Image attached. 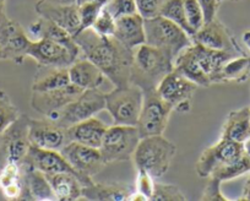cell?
<instances>
[{"label": "cell", "mask_w": 250, "mask_h": 201, "mask_svg": "<svg viewBox=\"0 0 250 201\" xmlns=\"http://www.w3.org/2000/svg\"><path fill=\"white\" fill-rule=\"evenodd\" d=\"M70 82L68 68L37 65L32 82V92H47L65 87Z\"/></svg>", "instance_id": "27"}, {"label": "cell", "mask_w": 250, "mask_h": 201, "mask_svg": "<svg viewBox=\"0 0 250 201\" xmlns=\"http://www.w3.org/2000/svg\"><path fill=\"white\" fill-rule=\"evenodd\" d=\"M60 152L71 167L90 183L93 181V177L97 176L105 167L101 150L97 147L70 141L60 150Z\"/></svg>", "instance_id": "13"}, {"label": "cell", "mask_w": 250, "mask_h": 201, "mask_svg": "<svg viewBox=\"0 0 250 201\" xmlns=\"http://www.w3.org/2000/svg\"><path fill=\"white\" fill-rule=\"evenodd\" d=\"M147 200H148L147 196L144 195L143 193H140V191L138 190H134L128 198V201H147Z\"/></svg>", "instance_id": "44"}, {"label": "cell", "mask_w": 250, "mask_h": 201, "mask_svg": "<svg viewBox=\"0 0 250 201\" xmlns=\"http://www.w3.org/2000/svg\"><path fill=\"white\" fill-rule=\"evenodd\" d=\"M107 129L108 125H105L101 119L91 117L66 129V134L69 142L75 141L83 145L100 148Z\"/></svg>", "instance_id": "23"}, {"label": "cell", "mask_w": 250, "mask_h": 201, "mask_svg": "<svg viewBox=\"0 0 250 201\" xmlns=\"http://www.w3.org/2000/svg\"><path fill=\"white\" fill-rule=\"evenodd\" d=\"M22 164L33 167V168L38 169V171H41L44 174L62 173V172L73 173L80 179L83 186H87L93 183V181L90 183V181H86L85 178H83V177L71 167V164L66 161V159L62 156L60 151L45 150V148H40L31 145L27 156H26Z\"/></svg>", "instance_id": "15"}, {"label": "cell", "mask_w": 250, "mask_h": 201, "mask_svg": "<svg viewBox=\"0 0 250 201\" xmlns=\"http://www.w3.org/2000/svg\"><path fill=\"white\" fill-rule=\"evenodd\" d=\"M105 109V96L100 88L83 90L70 103L66 104L49 121H54L62 128H70L91 117H96Z\"/></svg>", "instance_id": "8"}, {"label": "cell", "mask_w": 250, "mask_h": 201, "mask_svg": "<svg viewBox=\"0 0 250 201\" xmlns=\"http://www.w3.org/2000/svg\"><path fill=\"white\" fill-rule=\"evenodd\" d=\"M191 40L193 43L213 50H228L237 54H244L238 43L235 42L232 32L216 18L211 21H206L191 36Z\"/></svg>", "instance_id": "14"}, {"label": "cell", "mask_w": 250, "mask_h": 201, "mask_svg": "<svg viewBox=\"0 0 250 201\" xmlns=\"http://www.w3.org/2000/svg\"><path fill=\"white\" fill-rule=\"evenodd\" d=\"M28 35L36 37V40L47 38V40H54V42L60 43V44H62L68 49H70L78 58L81 57L80 47H79L78 43L74 40V36H71L68 31L58 26L57 23L52 22V21L42 18V16H40L37 21H35L32 25H30Z\"/></svg>", "instance_id": "20"}, {"label": "cell", "mask_w": 250, "mask_h": 201, "mask_svg": "<svg viewBox=\"0 0 250 201\" xmlns=\"http://www.w3.org/2000/svg\"><path fill=\"white\" fill-rule=\"evenodd\" d=\"M198 85L173 69L160 82L156 91L158 96L178 113H188L191 109V98Z\"/></svg>", "instance_id": "12"}, {"label": "cell", "mask_w": 250, "mask_h": 201, "mask_svg": "<svg viewBox=\"0 0 250 201\" xmlns=\"http://www.w3.org/2000/svg\"><path fill=\"white\" fill-rule=\"evenodd\" d=\"M243 42H244L245 47L250 50V31H245L243 33Z\"/></svg>", "instance_id": "46"}, {"label": "cell", "mask_w": 250, "mask_h": 201, "mask_svg": "<svg viewBox=\"0 0 250 201\" xmlns=\"http://www.w3.org/2000/svg\"><path fill=\"white\" fill-rule=\"evenodd\" d=\"M223 1H227V0H217V3H218V5H220L221 3H223Z\"/></svg>", "instance_id": "49"}, {"label": "cell", "mask_w": 250, "mask_h": 201, "mask_svg": "<svg viewBox=\"0 0 250 201\" xmlns=\"http://www.w3.org/2000/svg\"><path fill=\"white\" fill-rule=\"evenodd\" d=\"M185 195L174 184L155 183L152 201H184Z\"/></svg>", "instance_id": "34"}, {"label": "cell", "mask_w": 250, "mask_h": 201, "mask_svg": "<svg viewBox=\"0 0 250 201\" xmlns=\"http://www.w3.org/2000/svg\"><path fill=\"white\" fill-rule=\"evenodd\" d=\"M243 145H244V152H245V155H247V156L250 159V138L248 139V140L245 141V142L243 143Z\"/></svg>", "instance_id": "47"}, {"label": "cell", "mask_w": 250, "mask_h": 201, "mask_svg": "<svg viewBox=\"0 0 250 201\" xmlns=\"http://www.w3.org/2000/svg\"><path fill=\"white\" fill-rule=\"evenodd\" d=\"M1 135H3V134H0V141H1Z\"/></svg>", "instance_id": "50"}, {"label": "cell", "mask_w": 250, "mask_h": 201, "mask_svg": "<svg viewBox=\"0 0 250 201\" xmlns=\"http://www.w3.org/2000/svg\"><path fill=\"white\" fill-rule=\"evenodd\" d=\"M70 82L80 87L81 90L100 88L104 82L105 75L100 68L83 56L76 59L68 68Z\"/></svg>", "instance_id": "21"}, {"label": "cell", "mask_w": 250, "mask_h": 201, "mask_svg": "<svg viewBox=\"0 0 250 201\" xmlns=\"http://www.w3.org/2000/svg\"><path fill=\"white\" fill-rule=\"evenodd\" d=\"M220 138L240 143H244L250 138V107H243L228 113Z\"/></svg>", "instance_id": "26"}, {"label": "cell", "mask_w": 250, "mask_h": 201, "mask_svg": "<svg viewBox=\"0 0 250 201\" xmlns=\"http://www.w3.org/2000/svg\"><path fill=\"white\" fill-rule=\"evenodd\" d=\"M36 11L40 16L68 31L71 36L80 32V15L78 4L64 5L50 3L47 0H40L36 5Z\"/></svg>", "instance_id": "19"}, {"label": "cell", "mask_w": 250, "mask_h": 201, "mask_svg": "<svg viewBox=\"0 0 250 201\" xmlns=\"http://www.w3.org/2000/svg\"><path fill=\"white\" fill-rule=\"evenodd\" d=\"M160 16L168 19L175 25L182 27L190 37L193 36L189 23H188L187 15H185L184 0H165V3L161 8Z\"/></svg>", "instance_id": "31"}, {"label": "cell", "mask_w": 250, "mask_h": 201, "mask_svg": "<svg viewBox=\"0 0 250 201\" xmlns=\"http://www.w3.org/2000/svg\"><path fill=\"white\" fill-rule=\"evenodd\" d=\"M172 112V108L158 96L157 91H144L143 107L136 123L140 138L163 135Z\"/></svg>", "instance_id": "9"}, {"label": "cell", "mask_w": 250, "mask_h": 201, "mask_svg": "<svg viewBox=\"0 0 250 201\" xmlns=\"http://www.w3.org/2000/svg\"><path fill=\"white\" fill-rule=\"evenodd\" d=\"M23 194L21 199L26 200H57L47 177L33 167L22 164Z\"/></svg>", "instance_id": "24"}, {"label": "cell", "mask_w": 250, "mask_h": 201, "mask_svg": "<svg viewBox=\"0 0 250 201\" xmlns=\"http://www.w3.org/2000/svg\"><path fill=\"white\" fill-rule=\"evenodd\" d=\"M239 200L250 201V172H249V177H248L247 181H245V184H244L242 196L239 198Z\"/></svg>", "instance_id": "43"}, {"label": "cell", "mask_w": 250, "mask_h": 201, "mask_svg": "<svg viewBox=\"0 0 250 201\" xmlns=\"http://www.w3.org/2000/svg\"><path fill=\"white\" fill-rule=\"evenodd\" d=\"M222 181L215 177H208V181L203 191L201 200L204 201H228V199L221 191Z\"/></svg>", "instance_id": "40"}, {"label": "cell", "mask_w": 250, "mask_h": 201, "mask_svg": "<svg viewBox=\"0 0 250 201\" xmlns=\"http://www.w3.org/2000/svg\"><path fill=\"white\" fill-rule=\"evenodd\" d=\"M250 79V57L238 54L228 59L222 66L220 83H243Z\"/></svg>", "instance_id": "30"}, {"label": "cell", "mask_w": 250, "mask_h": 201, "mask_svg": "<svg viewBox=\"0 0 250 201\" xmlns=\"http://www.w3.org/2000/svg\"><path fill=\"white\" fill-rule=\"evenodd\" d=\"M102 6L103 5H101L98 3H83L79 5L80 31L92 27Z\"/></svg>", "instance_id": "38"}, {"label": "cell", "mask_w": 250, "mask_h": 201, "mask_svg": "<svg viewBox=\"0 0 250 201\" xmlns=\"http://www.w3.org/2000/svg\"><path fill=\"white\" fill-rule=\"evenodd\" d=\"M184 8L188 23H189L191 33L194 35L205 23L203 8L198 0H184Z\"/></svg>", "instance_id": "35"}, {"label": "cell", "mask_w": 250, "mask_h": 201, "mask_svg": "<svg viewBox=\"0 0 250 201\" xmlns=\"http://www.w3.org/2000/svg\"><path fill=\"white\" fill-rule=\"evenodd\" d=\"M135 190L128 184L122 181L95 183L83 189V199L93 201H124Z\"/></svg>", "instance_id": "25"}, {"label": "cell", "mask_w": 250, "mask_h": 201, "mask_svg": "<svg viewBox=\"0 0 250 201\" xmlns=\"http://www.w3.org/2000/svg\"><path fill=\"white\" fill-rule=\"evenodd\" d=\"M0 189L8 199H21L23 194L22 164L6 163L0 169Z\"/></svg>", "instance_id": "29"}, {"label": "cell", "mask_w": 250, "mask_h": 201, "mask_svg": "<svg viewBox=\"0 0 250 201\" xmlns=\"http://www.w3.org/2000/svg\"><path fill=\"white\" fill-rule=\"evenodd\" d=\"M163 3L165 0H135L138 14L144 20L160 16Z\"/></svg>", "instance_id": "39"}, {"label": "cell", "mask_w": 250, "mask_h": 201, "mask_svg": "<svg viewBox=\"0 0 250 201\" xmlns=\"http://www.w3.org/2000/svg\"><path fill=\"white\" fill-rule=\"evenodd\" d=\"M175 154V145L163 135L146 136L139 141L133 161L136 169H144L155 179H160L168 172Z\"/></svg>", "instance_id": "4"}, {"label": "cell", "mask_w": 250, "mask_h": 201, "mask_svg": "<svg viewBox=\"0 0 250 201\" xmlns=\"http://www.w3.org/2000/svg\"><path fill=\"white\" fill-rule=\"evenodd\" d=\"M249 172H250V159L247 156V155H244V156H243L240 160H238V161L218 168L217 171H215L212 174H211V177H215V178L220 179V181L223 183V181H232V179L238 178V177H242L243 174L249 173Z\"/></svg>", "instance_id": "32"}, {"label": "cell", "mask_w": 250, "mask_h": 201, "mask_svg": "<svg viewBox=\"0 0 250 201\" xmlns=\"http://www.w3.org/2000/svg\"><path fill=\"white\" fill-rule=\"evenodd\" d=\"M28 140V118L19 117L1 135L0 141V169L6 163L22 164L30 150Z\"/></svg>", "instance_id": "11"}, {"label": "cell", "mask_w": 250, "mask_h": 201, "mask_svg": "<svg viewBox=\"0 0 250 201\" xmlns=\"http://www.w3.org/2000/svg\"><path fill=\"white\" fill-rule=\"evenodd\" d=\"M28 140L36 147L55 151H60L69 142L66 129L47 118H28Z\"/></svg>", "instance_id": "17"}, {"label": "cell", "mask_w": 250, "mask_h": 201, "mask_svg": "<svg viewBox=\"0 0 250 201\" xmlns=\"http://www.w3.org/2000/svg\"><path fill=\"white\" fill-rule=\"evenodd\" d=\"M238 56L228 50H213L193 43L175 58L174 70L201 87L220 83L222 66L228 59Z\"/></svg>", "instance_id": "2"}, {"label": "cell", "mask_w": 250, "mask_h": 201, "mask_svg": "<svg viewBox=\"0 0 250 201\" xmlns=\"http://www.w3.org/2000/svg\"><path fill=\"white\" fill-rule=\"evenodd\" d=\"M74 40L80 47L81 56L96 64L115 87L130 83L134 49L125 47L113 36L98 35L92 28L80 31Z\"/></svg>", "instance_id": "1"}, {"label": "cell", "mask_w": 250, "mask_h": 201, "mask_svg": "<svg viewBox=\"0 0 250 201\" xmlns=\"http://www.w3.org/2000/svg\"><path fill=\"white\" fill-rule=\"evenodd\" d=\"M113 37L117 38L125 47L135 49L146 43L144 19L139 14L122 16L115 20V32Z\"/></svg>", "instance_id": "22"}, {"label": "cell", "mask_w": 250, "mask_h": 201, "mask_svg": "<svg viewBox=\"0 0 250 201\" xmlns=\"http://www.w3.org/2000/svg\"><path fill=\"white\" fill-rule=\"evenodd\" d=\"M4 1H5V0H0V19L5 15V14H4Z\"/></svg>", "instance_id": "48"}, {"label": "cell", "mask_w": 250, "mask_h": 201, "mask_svg": "<svg viewBox=\"0 0 250 201\" xmlns=\"http://www.w3.org/2000/svg\"><path fill=\"white\" fill-rule=\"evenodd\" d=\"M107 1L108 0H76V4L80 5V4H83V3H98L101 4V5H104Z\"/></svg>", "instance_id": "45"}, {"label": "cell", "mask_w": 250, "mask_h": 201, "mask_svg": "<svg viewBox=\"0 0 250 201\" xmlns=\"http://www.w3.org/2000/svg\"><path fill=\"white\" fill-rule=\"evenodd\" d=\"M174 69V59L158 48L144 43L134 49L130 83L143 91L156 90L161 81Z\"/></svg>", "instance_id": "3"}, {"label": "cell", "mask_w": 250, "mask_h": 201, "mask_svg": "<svg viewBox=\"0 0 250 201\" xmlns=\"http://www.w3.org/2000/svg\"><path fill=\"white\" fill-rule=\"evenodd\" d=\"M198 1L200 3L201 8H203L205 22L216 18V13H217L218 8L217 0H198Z\"/></svg>", "instance_id": "42"}, {"label": "cell", "mask_w": 250, "mask_h": 201, "mask_svg": "<svg viewBox=\"0 0 250 201\" xmlns=\"http://www.w3.org/2000/svg\"><path fill=\"white\" fill-rule=\"evenodd\" d=\"M83 91V90L74 83H69L65 87L58 88V90L47 91V92H32L31 107L47 119H52L58 112L62 111L66 104L75 100Z\"/></svg>", "instance_id": "18"}, {"label": "cell", "mask_w": 250, "mask_h": 201, "mask_svg": "<svg viewBox=\"0 0 250 201\" xmlns=\"http://www.w3.org/2000/svg\"><path fill=\"white\" fill-rule=\"evenodd\" d=\"M91 28L93 31H96L98 35L112 37V36H114L115 32V19L108 13V10L104 6H102L95 23H93V26Z\"/></svg>", "instance_id": "37"}, {"label": "cell", "mask_w": 250, "mask_h": 201, "mask_svg": "<svg viewBox=\"0 0 250 201\" xmlns=\"http://www.w3.org/2000/svg\"><path fill=\"white\" fill-rule=\"evenodd\" d=\"M105 96V111L114 124L136 126L144 102V91L139 86L129 83L115 87Z\"/></svg>", "instance_id": "6"}, {"label": "cell", "mask_w": 250, "mask_h": 201, "mask_svg": "<svg viewBox=\"0 0 250 201\" xmlns=\"http://www.w3.org/2000/svg\"><path fill=\"white\" fill-rule=\"evenodd\" d=\"M144 26L146 43L163 50L174 60L185 48L193 44L190 36L163 16L144 20Z\"/></svg>", "instance_id": "5"}, {"label": "cell", "mask_w": 250, "mask_h": 201, "mask_svg": "<svg viewBox=\"0 0 250 201\" xmlns=\"http://www.w3.org/2000/svg\"><path fill=\"white\" fill-rule=\"evenodd\" d=\"M244 155L243 143L220 138L217 142L203 151L196 162L195 171L200 178H208L218 168L238 161Z\"/></svg>", "instance_id": "10"}, {"label": "cell", "mask_w": 250, "mask_h": 201, "mask_svg": "<svg viewBox=\"0 0 250 201\" xmlns=\"http://www.w3.org/2000/svg\"><path fill=\"white\" fill-rule=\"evenodd\" d=\"M136 171H138V176H136L135 190L143 193L144 195L147 196L148 200H151L153 190H155V178L144 169H136Z\"/></svg>", "instance_id": "41"}, {"label": "cell", "mask_w": 250, "mask_h": 201, "mask_svg": "<svg viewBox=\"0 0 250 201\" xmlns=\"http://www.w3.org/2000/svg\"><path fill=\"white\" fill-rule=\"evenodd\" d=\"M27 57L36 60L38 65L54 68H69L78 59L70 49L47 38L32 40L27 50Z\"/></svg>", "instance_id": "16"}, {"label": "cell", "mask_w": 250, "mask_h": 201, "mask_svg": "<svg viewBox=\"0 0 250 201\" xmlns=\"http://www.w3.org/2000/svg\"><path fill=\"white\" fill-rule=\"evenodd\" d=\"M103 6L107 9L108 13H109L115 20L122 18V16L138 14L135 0H108L107 3Z\"/></svg>", "instance_id": "36"}, {"label": "cell", "mask_w": 250, "mask_h": 201, "mask_svg": "<svg viewBox=\"0 0 250 201\" xmlns=\"http://www.w3.org/2000/svg\"><path fill=\"white\" fill-rule=\"evenodd\" d=\"M55 198L59 201H74L83 199V185L80 179L73 173L45 174Z\"/></svg>", "instance_id": "28"}, {"label": "cell", "mask_w": 250, "mask_h": 201, "mask_svg": "<svg viewBox=\"0 0 250 201\" xmlns=\"http://www.w3.org/2000/svg\"><path fill=\"white\" fill-rule=\"evenodd\" d=\"M20 116L9 96L4 91H0V134H3L11 124L15 123Z\"/></svg>", "instance_id": "33"}, {"label": "cell", "mask_w": 250, "mask_h": 201, "mask_svg": "<svg viewBox=\"0 0 250 201\" xmlns=\"http://www.w3.org/2000/svg\"><path fill=\"white\" fill-rule=\"evenodd\" d=\"M140 139L138 128L134 125L108 126L100 147L105 166L133 160Z\"/></svg>", "instance_id": "7"}]
</instances>
